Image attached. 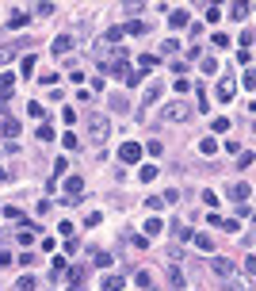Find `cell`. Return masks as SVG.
<instances>
[{
    "mask_svg": "<svg viewBox=\"0 0 256 291\" xmlns=\"http://www.w3.org/2000/svg\"><path fill=\"white\" fill-rule=\"evenodd\" d=\"M107 138H111V119L100 115V111H92V115H88V142H92V146H103Z\"/></svg>",
    "mask_w": 256,
    "mask_h": 291,
    "instance_id": "1",
    "label": "cell"
},
{
    "mask_svg": "<svg viewBox=\"0 0 256 291\" xmlns=\"http://www.w3.org/2000/svg\"><path fill=\"white\" fill-rule=\"evenodd\" d=\"M211 272H214V276H222V280H233V276H237V264L229 261V257H211Z\"/></svg>",
    "mask_w": 256,
    "mask_h": 291,
    "instance_id": "2",
    "label": "cell"
},
{
    "mask_svg": "<svg viewBox=\"0 0 256 291\" xmlns=\"http://www.w3.org/2000/svg\"><path fill=\"white\" fill-rule=\"evenodd\" d=\"M187 119H191V107L184 100H176V103L165 107V123H187Z\"/></svg>",
    "mask_w": 256,
    "mask_h": 291,
    "instance_id": "3",
    "label": "cell"
},
{
    "mask_svg": "<svg viewBox=\"0 0 256 291\" xmlns=\"http://www.w3.org/2000/svg\"><path fill=\"white\" fill-rule=\"evenodd\" d=\"M119 161H123V165H138V161H142V146L138 142H123L119 146Z\"/></svg>",
    "mask_w": 256,
    "mask_h": 291,
    "instance_id": "4",
    "label": "cell"
},
{
    "mask_svg": "<svg viewBox=\"0 0 256 291\" xmlns=\"http://www.w3.org/2000/svg\"><path fill=\"white\" fill-rule=\"evenodd\" d=\"M233 92H237V81H233V77H222V81H218V100L229 103V100H233Z\"/></svg>",
    "mask_w": 256,
    "mask_h": 291,
    "instance_id": "5",
    "label": "cell"
},
{
    "mask_svg": "<svg viewBox=\"0 0 256 291\" xmlns=\"http://www.w3.org/2000/svg\"><path fill=\"white\" fill-rule=\"evenodd\" d=\"M0 134H4V138H8V146L15 149V138H19V123H15V119L8 115L4 123H0Z\"/></svg>",
    "mask_w": 256,
    "mask_h": 291,
    "instance_id": "6",
    "label": "cell"
},
{
    "mask_svg": "<svg viewBox=\"0 0 256 291\" xmlns=\"http://www.w3.org/2000/svg\"><path fill=\"white\" fill-rule=\"evenodd\" d=\"M81 192H85V176H69V180H65V195L81 203Z\"/></svg>",
    "mask_w": 256,
    "mask_h": 291,
    "instance_id": "7",
    "label": "cell"
},
{
    "mask_svg": "<svg viewBox=\"0 0 256 291\" xmlns=\"http://www.w3.org/2000/svg\"><path fill=\"white\" fill-rule=\"evenodd\" d=\"M149 31H153V23H145V19H130L127 27H123V35H138V39H142V35H149Z\"/></svg>",
    "mask_w": 256,
    "mask_h": 291,
    "instance_id": "8",
    "label": "cell"
},
{
    "mask_svg": "<svg viewBox=\"0 0 256 291\" xmlns=\"http://www.w3.org/2000/svg\"><path fill=\"white\" fill-rule=\"evenodd\" d=\"M100 288H103V291H123V288H127V280H123V272H119V276H115V272H107V276L100 280Z\"/></svg>",
    "mask_w": 256,
    "mask_h": 291,
    "instance_id": "9",
    "label": "cell"
},
{
    "mask_svg": "<svg viewBox=\"0 0 256 291\" xmlns=\"http://www.w3.org/2000/svg\"><path fill=\"white\" fill-rule=\"evenodd\" d=\"M249 195H253V188H249V184H241V180H237V184H229V199H233V203H245Z\"/></svg>",
    "mask_w": 256,
    "mask_h": 291,
    "instance_id": "10",
    "label": "cell"
},
{
    "mask_svg": "<svg viewBox=\"0 0 256 291\" xmlns=\"http://www.w3.org/2000/svg\"><path fill=\"white\" fill-rule=\"evenodd\" d=\"M69 291H85V264L69 268Z\"/></svg>",
    "mask_w": 256,
    "mask_h": 291,
    "instance_id": "11",
    "label": "cell"
},
{
    "mask_svg": "<svg viewBox=\"0 0 256 291\" xmlns=\"http://www.w3.org/2000/svg\"><path fill=\"white\" fill-rule=\"evenodd\" d=\"M50 50H54V58H57V54H69V50H73V35H57L54 43H50Z\"/></svg>",
    "mask_w": 256,
    "mask_h": 291,
    "instance_id": "12",
    "label": "cell"
},
{
    "mask_svg": "<svg viewBox=\"0 0 256 291\" xmlns=\"http://www.w3.org/2000/svg\"><path fill=\"white\" fill-rule=\"evenodd\" d=\"M157 65H161V58H157V54H142V58H138V73H153Z\"/></svg>",
    "mask_w": 256,
    "mask_h": 291,
    "instance_id": "13",
    "label": "cell"
},
{
    "mask_svg": "<svg viewBox=\"0 0 256 291\" xmlns=\"http://www.w3.org/2000/svg\"><path fill=\"white\" fill-rule=\"evenodd\" d=\"M19 46H23V43H4V46H0V65H8V61L19 54Z\"/></svg>",
    "mask_w": 256,
    "mask_h": 291,
    "instance_id": "14",
    "label": "cell"
},
{
    "mask_svg": "<svg viewBox=\"0 0 256 291\" xmlns=\"http://www.w3.org/2000/svg\"><path fill=\"white\" fill-rule=\"evenodd\" d=\"M161 92H165V85H161V81H149V88H145V107L161 100Z\"/></svg>",
    "mask_w": 256,
    "mask_h": 291,
    "instance_id": "15",
    "label": "cell"
},
{
    "mask_svg": "<svg viewBox=\"0 0 256 291\" xmlns=\"http://www.w3.org/2000/svg\"><path fill=\"white\" fill-rule=\"evenodd\" d=\"M61 276H69V261H65V257H57L54 268H50V280H54V284H57Z\"/></svg>",
    "mask_w": 256,
    "mask_h": 291,
    "instance_id": "16",
    "label": "cell"
},
{
    "mask_svg": "<svg viewBox=\"0 0 256 291\" xmlns=\"http://www.w3.org/2000/svg\"><path fill=\"white\" fill-rule=\"evenodd\" d=\"M12 88H15V77H12V73H0V100H8Z\"/></svg>",
    "mask_w": 256,
    "mask_h": 291,
    "instance_id": "17",
    "label": "cell"
},
{
    "mask_svg": "<svg viewBox=\"0 0 256 291\" xmlns=\"http://www.w3.org/2000/svg\"><path fill=\"white\" fill-rule=\"evenodd\" d=\"M199 65H203V73H207V77H214V73H218V58H214V54H203Z\"/></svg>",
    "mask_w": 256,
    "mask_h": 291,
    "instance_id": "18",
    "label": "cell"
},
{
    "mask_svg": "<svg viewBox=\"0 0 256 291\" xmlns=\"http://www.w3.org/2000/svg\"><path fill=\"white\" fill-rule=\"evenodd\" d=\"M23 23H27V12H23V8H15V12L8 15V27H12V31H19Z\"/></svg>",
    "mask_w": 256,
    "mask_h": 291,
    "instance_id": "19",
    "label": "cell"
},
{
    "mask_svg": "<svg viewBox=\"0 0 256 291\" xmlns=\"http://www.w3.org/2000/svg\"><path fill=\"white\" fill-rule=\"evenodd\" d=\"M169 23H172L176 31H180V27H187V8H176V12L169 15Z\"/></svg>",
    "mask_w": 256,
    "mask_h": 291,
    "instance_id": "20",
    "label": "cell"
},
{
    "mask_svg": "<svg viewBox=\"0 0 256 291\" xmlns=\"http://www.w3.org/2000/svg\"><path fill=\"white\" fill-rule=\"evenodd\" d=\"M191 234H195V230H187V226H180V222H172V238H176V242H191Z\"/></svg>",
    "mask_w": 256,
    "mask_h": 291,
    "instance_id": "21",
    "label": "cell"
},
{
    "mask_svg": "<svg viewBox=\"0 0 256 291\" xmlns=\"http://www.w3.org/2000/svg\"><path fill=\"white\" fill-rule=\"evenodd\" d=\"M107 103H111V111H119V115H123V111L130 107V103H127V96H119V92H115V96H111Z\"/></svg>",
    "mask_w": 256,
    "mask_h": 291,
    "instance_id": "22",
    "label": "cell"
},
{
    "mask_svg": "<svg viewBox=\"0 0 256 291\" xmlns=\"http://www.w3.org/2000/svg\"><path fill=\"white\" fill-rule=\"evenodd\" d=\"M195 100H199V107H195V111H211V100H207V88H195Z\"/></svg>",
    "mask_w": 256,
    "mask_h": 291,
    "instance_id": "23",
    "label": "cell"
},
{
    "mask_svg": "<svg viewBox=\"0 0 256 291\" xmlns=\"http://www.w3.org/2000/svg\"><path fill=\"white\" fill-rule=\"evenodd\" d=\"M27 115H31V119H46V103H39V100L27 103Z\"/></svg>",
    "mask_w": 256,
    "mask_h": 291,
    "instance_id": "24",
    "label": "cell"
},
{
    "mask_svg": "<svg viewBox=\"0 0 256 291\" xmlns=\"http://www.w3.org/2000/svg\"><path fill=\"white\" fill-rule=\"evenodd\" d=\"M191 242H195V249H203V253H211V238H207V234H191Z\"/></svg>",
    "mask_w": 256,
    "mask_h": 291,
    "instance_id": "25",
    "label": "cell"
},
{
    "mask_svg": "<svg viewBox=\"0 0 256 291\" xmlns=\"http://www.w3.org/2000/svg\"><path fill=\"white\" fill-rule=\"evenodd\" d=\"M249 12H253V4H233V8H229V15H233V19H245Z\"/></svg>",
    "mask_w": 256,
    "mask_h": 291,
    "instance_id": "26",
    "label": "cell"
},
{
    "mask_svg": "<svg viewBox=\"0 0 256 291\" xmlns=\"http://www.w3.org/2000/svg\"><path fill=\"white\" fill-rule=\"evenodd\" d=\"M199 149L207 153V157H214V153H218V142H214V138H203V142H199Z\"/></svg>",
    "mask_w": 256,
    "mask_h": 291,
    "instance_id": "27",
    "label": "cell"
},
{
    "mask_svg": "<svg viewBox=\"0 0 256 291\" xmlns=\"http://www.w3.org/2000/svg\"><path fill=\"white\" fill-rule=\"evenodd\" d=\"M169 276H172V288H176V291L184 288V272H180V268H176V264H172V268H169Z\"/></svg>",
    "mask_w": 256,
    "mask_h": 291,
    "instance_id": "28",
    "label": "cell"
},
{
    "mask_svg": "<svg viewBox=\"0 0 256 291\" xmlns=\"http://www.w3.org/2000/svg\"><path fill=\"white\" fill-rule=\"evenodd\" d=\"M161 230H165L161 218H149V222H145V238H153V234H161Z\"/></svg>",
    "mask_w": 256,
    "mask_h": 291,
    "instance_id": "29",
    "label": "cell"
},
{
    "mask_svg": "<svg viewBox=\"0 0 256 291\" xmlns=\"http://www.w3.org/2000/svg\"><path fill=\"white\" fill-rule=\"evenodd\" d=\"M172 88H176V96H184L187 88H191V81H187V77H176V81H172Z\"/></svg>",
    "mask_w": 256,
    "mask_h": 291,
    "instance_id": "30",
    "label": "cell"
},
{
    "mask_svg": "<svg viewBox=\"0 0 256 291\" xmlns=\"http://www.w3.org/2000/svg\"><path fill=\"white\" fill-rule=\"evenodd\" d=\"M39 142H54V127H50V123L39 127Z\"/></svg>",
    "mask_w": 256,
    "mask_h": 291,
    "instance_id": "31",
    "label": "cell"
},
{
    "mask_svg": "<svg viewBox=\"0 0 256 291\" xmlns=\"http://www.w3.org/2000/svg\"><path fill=\"white\" fill-rule=\"evenodd\" d=\"M211 127H214V134H226V131H229V119H226V115H218Z\"/></svg>",
    "mask_w": 256,
    "mask_h": 291,
    "instance_id": "32",
    "label": "cell"
},
{
    "mask_svg": "<svg viewBox=\"0 0 256 291\" xmlns=\"http://www.w3.org/2000/svg\"><path fill=\"white\" fill-rule=\"evenodd\" d=\"M35 12H39V15H54V12H57V4H50V0H43V4H35Z\"/></svg>",
    "mask_w": 256,
    "mask_h": 291,
    "instance_id": "33",
    "label": "cell"
},
{
    "mask_svg": "<svg viewBox=\"0 0 256 291\" xmlns=\"http://www.w3.org/2000/svg\"><path fill=\"white\" fill-rule=\"evenodd\" d=\"M134 284H138V288H145V291H149V288H153V276H149V272H138V276H134Z\"/></svg>",
    "mask_w": 256,
    "mask_h": 291,
    "instance_id": "34",
    "label": "cell"
},
{
    "mask_svg": "<svg viewBox=\"0 0 256 291\" xmlns=\"http://www.w3.org/2000/svg\"><path fill=\"white\" fill-rule=\"evenodd\" d=\"M61 142H65V149H77V146H81V138H77L73 131H65V134H61Z\"/></svg>",
    "mask_w": 256,
    "mask_h": 291,
    "instance_id": "35",
    "label": "cell"
},
{
    "mask_svg": "<svg viewBox=\"0 0 256 291\" xmlns=\"http://www.w3.org/2000/svg\"><path fill=\"white\" fill-rule=\"evenodd\" d=\"M92 264H100V268H107V264H111V253H92Z\"/></svg>",
    "mask_w": 256,
    "mask_h": 291,
    "instance_id": "36",
    "label": "cell"
},
{
    "mask_svg": "<svg viewBox=\"0 0 256 291\" xmlns=\"http://www.w3.org/2000/svg\"><path fill=\"white\" fill-rule=\"evenodd\" d=\"M222 230H229V234H237V230H241V222H237V218H222Z\"/></svg>",
    "mask_w": 256,
    "mask_h": 291,
    "instance_id": "37",
    "label": "cell"
},
{
    "mask_svg": "<svg viewBox=\"0 0 256 291\" xmlns=\"http://www.w3.org/2000/svg\"><path fill=\"white\" fill-rule=\"evenodd\" d=\"M218 19H222V8H214V4H211V8H207V23H218Z\"/></svg>",
    "mask_w": 256,
    "mask_h": 291,
    "instance_id": "38",
    "label": "cell"
},
{
    "mask_svg": "<svg viewBox=\"0 0 256 291\" xmlns=\"http://www.w3.org/2000/svg\"><path fill=\"white\" fill-rule=\"evenodd\" d=\"M145 207H149V211H161V207H165V199H161V195H149V199H145Z\"/></svg>",
    "mask_w": 256,
    "mask_h": 291,
    "instance_id": "39",
    "label": "cell"
},
{
    "mask_svg": "<svg viewBox=\"0 0 256 291\" xmlns=\"http://www.w3.org/2000/svg\"><path fill=\"white\" fill-rule=\"evenodd\" d=\"M27 73H35V54H23V77Z\"/></svg>",
    "mask_w": 256,
    "mask_h": 291,
    "instance_id": "40",
    "label": "cell"
},
{
    "mask_svg": "<svg viewBox=\"0 0 256 291\" xmlns=\"http://www.w3.org/2000/svg\"><path fill=\"white\" fill-rule=\"evenodd\" d=\"M138 176H142L145 184H149V180H153V176H157V165H145V169H142V173H138Z\"/></svg>",
    "mask_w": 256,
    "mask_h": 291,
    "instance_id": "41",
    "label": "cell"
},
{
    "mask_svg": "<svg viewBox=\"0 0 256 291\" xmlns=\"http://www.w3.org/2000/svg\"><path fill=\"white\" fill-rule=\"evenodd\" d=\"M15 291H35V280H31V276H23L19 284H15Z\"/></svg>",
    "mask_w": 256,
    "mask_h": 291,
    "instance_id": "42",
    "label": "cell"
},
{
    "mask_svg": "<svg viewBox=\"0 0 256 291\" xmlns=\"http://www.w3.org/2000/svg\"><path fill=\"white\" fill-rule=\"evenodd\" d=\"M226 291H249V284H241V280H226Z\"/></svg>",
    "mask_w": 256,
    "mask_h": 291,
    "instance_id": "43",
    "label": "cell"
},
{
    "mask_svg": "<svg viewBox=\"0 0 256 291\" xmlns=\"http://www.w3.org/2000/svg\"><path fill=\"white\" fill-rule=\"evenodd\" d=\"M8 264H15V257L8 253V249H0V268H8Z\"/></svg>",
    "mask_w": 256,
    "mask_h": 291,
    "instance_id": "44",
    "label": "cell"
},
{
    "mask_svg": "<svg viewBox=\"0 0 256 291\" xmlns=\"http://www.w3.org/2000/svg\"><path fill=\"white\" fill-rule=\"evenodd\" d=\"M253 272H256V257L249 253V257H245V276H253Z\"/></svg>",
    "mask_w": 256,
    "mask_h": 291,
    "instance_id": "45",
    "label": "cell"
}]
</instances>
